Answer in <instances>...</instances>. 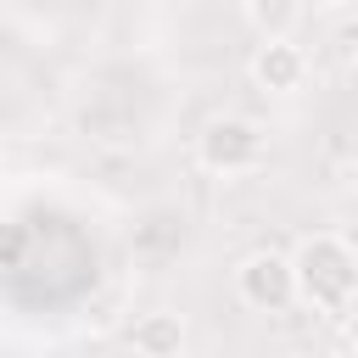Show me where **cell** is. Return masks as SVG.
Masks as SVG:
<instances>
[{"label":"cell","mask_w":358,"mask_h":358,"mask_svg":"<svg viewBox=\"0 0 358 358\" xmlns=\"http://www.w3.org/2000/svg\"><path fill=\"white\" fill-rule=\"evenodd\" d=\"M291 274H296V302L319 313H347L358 302V263L341 246V235H302L291 252Z\"/></svg>","instance_id":"obj_1"},{"label":"cell","mask_w":358,"mask_h":358,"mask_svg":"<svg viewBox=\"0 0 358 358\" xmlns=\"http://www.w3.org/2000/svg\"><path fill=\"white\" fill-rule=\"evenodd\" d=\"M196 162H201L207 173H224V179L252 173V168L268 162V134H263L252 117H213V123L196 134Z\"/></svg>","instance_id":"obj_2"},{"label":"cell","mask_w":358,"mask_h":358,"mask_svg":"<svg viewBox=\"0 0 358 358\" xmlns=\"http://www.w3.org/2000/svg\"><path fill=\"white\" fill-rule=\"evenodd\" d=\"M235 296L257 313H280L296 302V274H291V257L285 252H252L241 257L235 268Z\"/></svg>","instance_id":"obj_3"},{"label":"cell","mask_w":358,"mask_h":358,"mask_svg":"<svg viewBox=\"0 0 358 358\" xmlns=\"http://www.w3.org/2000/svg\"><path fill=\"white\" fill-rule=\"evenodd\" d=\"M308 50L296 39H257L252 62H246V78L263 90V95H296L308 84Z\"/></svg>","instance_id":"obj_4"},{"label":"cell","mask_w":358,"mask_h":358,"mask_svg":"<svg viewBox=\"0 0 358 358\" xmlns=\"http://www.w3.org/2000/svg\"><path fill=\"white\" fill-rule=\"evenodd\" d=\"M129 347L134 358H185V319L168 308H151L129 324Z\"/></svg>","instance_id":"obj_5"},{"label":"cell","mask_w":358,"mask_h":358,"mask_svg":"<svg viewBox=\"0 0 358 358\" xmlns=\"http://www.w3.org/2000/svg\"><path fill=\"white\" fill-rule=\"evenodd\" d=\"M246 28H257V39H291V28L308 17L296 0H246L241 6Z\"/></svg>","instance_id":"obj_6"},{"label":"cell","mask_w":358,"mask_h":358,"mask_svg":"<svg viewBox=\"0 0 358 358\" xmlns=\"http://www.w3.org/2000/svg\"><path fill=\"white\" fill-rule=\"evenodd\" d=\"M324 45H336L347 62H358V6H336L324 17Z\"/></svg>","instance_id":"obj_7"},{"label":"cell","mask_w":358,"mask_h":358,"mask_svg":"<svg viewBox=\"0 0 358 358\" xmlns=\"http://www.w3.org/2000/svg\"><path fill=\"white\" fill-rule=\"evenodd\" d=\"M341 246H347V252H352V263H358V224H347V229H341Z\"/></svg>","instance_id":"obj_8"},{"label":"cell","mask_w":358,"mask_h":358,"mask_svg":"<svg viewBox=\"0 0 358 358\" xmlns=\"http://www.w3.org/2000/svg\"><path fill=\"white\" fill-rule=\"evenodd\" d=\"M347 341L358 347V308H347Z\"/></svg>","instance_id":"obj_9"},{"label":"cell","mask_w":358,"mask_h":358,"mask_svg":"<svg viewBox=\"0 0 358 358\" xmlns=\"http://www.w3.org/2000/svg\"><path fill=\"white\" fill-rule=\"evenodd\" d=\"M347 151H352V162H358V123H352V134H347Z\"/></svg>","instance_id":"obj_10"}]
</instances>
